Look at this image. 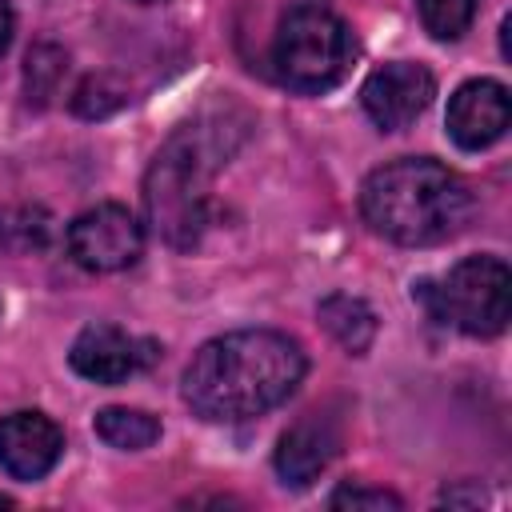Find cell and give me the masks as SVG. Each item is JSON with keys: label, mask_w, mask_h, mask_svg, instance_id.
Here are the masks:
<instances>
[{"label": "cell", "mask_w": 512, "mask_h": 512, "mask_svg": "<svg viewBox=\"0 0 512 512\" xmlns=\"http://www.w3.org/2000/svg\"><path fill=\"white\" fill-rule=\"evenodd\" d=\"M304 352L276 328L224 332L196 348L184 368V400L200 420L240 424L284 404L304 380Z\"/></svg>", "instance_id": "6da1fadb"}, {"label": "cell", "mask_w": 512, "mask_h": 512, "mask_svg": "<svg viewBox=\"0 0 512 512\" xmlns=\"http://www.w3.org/2000/svg\"><path fill=\"white\" fill-rule=\"evenodd\" d=\"M360 212L384 240L428 248L468 224L472 192L448 164L428 156H404L364 180Z\"/></svg>", "instance_id": "7a4b0ae2"}, {"label": "cell", "mask_w": 512, "mask_h": 512, "mask_svg": "<svg viewBox=\"0 0 512 512\" xmlns=\"http://www.w3.org/2000/svg\"><path fill=\"white\" fill-rule=\"evenodd\" d=\"M224 140L212 128H180L152 160L144 176V212L152 232L172 248H192L208 228L212 172L224 160Z\"/></svg>", "instance_id": "3957f363"}, {"label": "cell", "mask_w": 512, "mask_h": 512, "mask_svg": "<svg viewBox=\"0 0 512 512\" xmlns=\"http://www.w3.org/2000/svg\"><path fill=\"white\" fill-rule=\"evenodd\" d=\"M356 40L352 28L324 4H296L272 36L276 80L292 92H328L344 80Z\"/></svg>", "instance_id": "277c9868"}, {"label": "cell", "mask_w": 512, "mask_h": 512, "mask_svg": "<svg viewBox=\"0 0 512 512\" xmlns=\"http://www.w3.org/2000/svg\"><path fill=\"white\" fill-rule=\"evenodd\" d=\"M412 300H420L432 320L468 336H500L512 316V272L496 256H468L440 280L412 284Z\"/></svg>", "instance_id": "5b68a950"}, {"label": "cell", "mask_w": 512, "mask_h": 512, "mask_svg": "<svg viewBox=\"0 0 512 512\" xmlns=\"http://www.w3.org/2000/svg\"><path fill=\"white\" fill-rule=\"evenodd\" d=\"M144 228L124 204H96L68 224V256L84 272H120L140 260Z\"/></svg>", "instance_id": "8992f818"}, {"label": "cell", "mask_w": 512, "mask_h": 512, "mask_svg": "<svg viewBox=\"0 0 512 512\" xmlns=\"http://www.w3.org/2000/svg\"><path fill=\"white\" fill-rule=\"evenodd\" d=\"M432 96H436L432 72L412 60H392V64L376 68L360 88V104H364L368 120L384 132L408 128L432 104Z\"/></svg>", "instance_id": "52a82bcc"}, {"label": "cell", "mask_w": 512, "mask_h": 512, "mask_svg": "<svg viewBox=\"0 0 512 512\" xmlns=\"http://www.w3.org/2000/svg\"><path fill=\"white\" fill-rule=\"evenodd\" d=\"M156 360L152 340H136L116 324H88L68 352V364L92 384H124Z\"/></svg>", "instance_id": "ba28073f"}, {"label": "cell", "mask_w": 512, "mask_h": 512, "mask_svg": "<svg viewBox=\"0 0 512 512\" xmlns=\"http://www.w3.org/2000/svg\"><path fill=\"white\" fill-rule=\"evenodd\" d=\"M512 120V96L500 80H468L448 96V136L464 148V152H480L488 144H496L508 132Z\"/></svg>", "instance_id": "9c48e42d"}, {"label": "cell", "mask_w": 512, "mask_h": 512, "mask_svg": "<svg viewBox=\"0 0 512 512\" xmlns=\"http://www.w3.org/2000/svg\"><path fill=\"white\" fill-rule=\"evenodd\" d=\"M64 452V432L52 416L24 408L0 416V468L12 480H40L56 468Z\"/></svg>", "instance_id": "30bf717a"}, {"label": "cell", "mask_w": 512, "mask_h": 512, "mask_svg": "<svg viewBox=\"0 0 512 512\" xmlns=\"http://www.w3.org/2000/svg\"><path fill=\"white\" fill-rule=\"evenodd\" d=\"M340 452V428L332 416L324 412H308L300 416L276 444V476L288 484V488H308L328 464L332 456Z\"/></svg>", "instance_id": "8fae6325"}, {"label": "cell", "mask_w": 512, "mask_h": 512, "mask_svg": "<svg viewBox=\"0 0 512 512\" xmlns=\"http://www.w3.org/2000/svg\"><path fill=\"white\" fill-rule=\"evenodd\" d=\"M316 316H320V324L328 328V336H332L344 352H352V356L368 352V344H372V336H376V312H372L360 296H352V292H332V296L320 300Z\"/></svg>", "instance_id": "7c38bea8"}, {"label": "cell", "mask_w": 512, "mask_h": 512, "mask_svg": "<svg viewBox=\"0 0 512 512\" xmlns=\"http://www.w3.org/2000/svg\"><path fill=\"white\" fill-rule=\"evenodd\" d=\"M92 428L108 448H120V452H140L160 440V420L144 408H124V404L100 408Z\"/></svg>", "instance_id": "4fadbf2b"}, {"label": "cell", "mask_w": 512, "mask_h": 512, "mask_svg": "<svg viewBox=\"0 0 512 512\" xmlns=\"http://www.w3.org/2000/svg\"><path fill=\"white\" fill-rule=\"evenodd\" d=\"M52 240V216L40 204H16L0 212V244L16 256L40 252Z\"/></svg>", "instance_id": "5bb4252c"}, {"label": "cell", "mask_w": 512, "mask_h": 512, "mask_svg": "<svg viewBox=\"0 0 512 512\" xmlns=\"http://www.w3.org/2000/svg\"><path fill=\"white\" fill-rule=\"evenodd\" d=\"M416 12L436 40H460L476 20V0H416Z\"/></svg>", "instance_id": "9a60e30c"}, {"label": "cell", "mask_w": 512, "mask_h": 512, "mask_svg": "<svg viewBox=\"0 0 512 512\" xmlns=\"http://www.w3.org/2000/svg\"><path fill=\"white\" fill-rule=\"evenodd\" d=\"M128 100V92H124V84H116L108 72H96V76H84L80 84H76V92H72V108L80 112V116H88V120H96V116H108V112H116L120 104Z\"/></svg>", "instance_id": "2e32d148"}, {"label": "cell", "mask_w": 512, "mask_h": 512, "mask_svg": "<svg viewBox=\"0 0 512 512\" xmlns=\"http://www.w3.org/2000/svg\"><path fill=\"white\" fill-rule=\"evenodd\" d=\"M332 508H404V500L388 488H368V484H340L328 496Z\"/></svg>", "instance_id": "e0dca14e"}, {"label": "cell", "mask_w": 512, "mask_h": 512, "mask_svg": "<svg viewBox=\"0 0 512 512\" xmlns=\"http://www.w3.org/2000/svg\"><path fill=\"white\" fill-rule=\"evenodd\" d=\"M8 44H12V8L8 0H0V56L8 52Z\"/></svg>", "instance_id": "ac0fdd59"}, {"label": "cell", "mask_w": 512, "mask_h": 512, "mask_svg": "<svg viewBox=\"0 0 512 512\" xmlns=\"http://www.w3.org/2000/svg\"><path fill=\"white\" fill-rule=\"evenodd\" d=\"M136 4H160V0H136Z\"/></svg>", "instance_id": "d6986e66"}]
</instances>
